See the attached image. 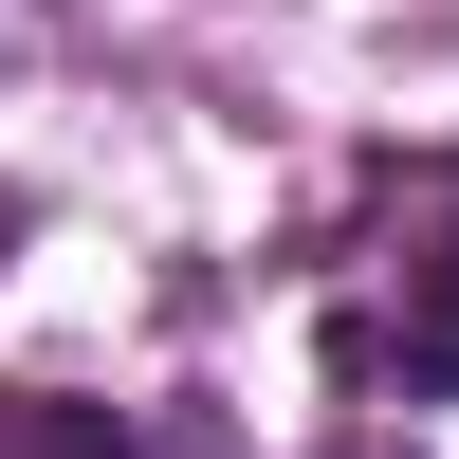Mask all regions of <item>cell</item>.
<instances>
[{
    "instance_id": "obj_1",
    "label": "cell",
    "mask_w": 459,
    "mask_h": 459,
    "mask_svg": "<svg viewBox=\"0 0 459 459\" xmlns=\"http://www.w3.org/2000/svg\"><path fill=\"white\" fill-rule=\"evenodd\" d=\"M313 368L368 423L459 404V147L368 166V203L331 221V257H313Z\"/></svg>"
},
{
    "instance_id": "obj_3",
    "label": "cell",
    "mask_w": 459,
    "mask_h": 459,
    "mask_svg": "<svg viewBox=\"0 0 459 459\" xmlns=\"http://www.w3.org/2000/svg\"><path fill=\"white\" fill-rule=\"evenodd\" d=\"M331 459H423V441H404V423H350V441H331Z\"/></svg>"
},
{
    "instance_id": "obj_2",
    "label": "cell",
    "mask_w": 459,
    "mask_h": 459,
    "mask_svg": "<svg viewBox=\"0 0 459 459\" xmlns=\"http://www.w3.org/2000/svg\"><path fill=\"white\" fill-rule=\"evenodd\" d=\"M0 459H184V441H147L129 404H56V386H0Z\"/></svg>"
}]
</instances>
